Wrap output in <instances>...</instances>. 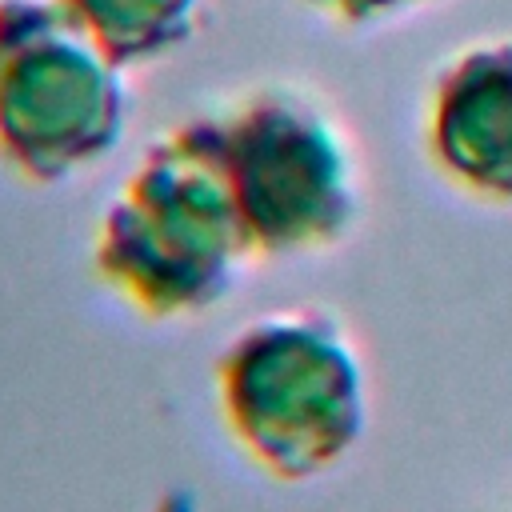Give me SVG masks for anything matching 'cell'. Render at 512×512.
<instances>
[{"instance_id": "6da1fadb", "label": "cell", "mask_w": 512, "mask_h": 512, "mask_svg": "<svg viewBox=\"0 0 512 512\" xmlns=\"http://www.w3.org/2000/svg\"><path fill=\"white\" fill-rule=\"evenodd\" d=\"M100 280L148 320L220 304L252 260L224 168L220 116L168 128L104 208L92 248Z\"/></svg>"}, {"instance_id": "7a4b0ae2", "label": "cell", "mask_w": 512, "mask_h": 512, "mask_svg": "<svg viewBox=\"0 0 512 512\" xmlns=\"http://www.w3.org/2000/svg\"><path fill=\"white\" fill-rule=\"evenodd\" d=\"M216 396L236 444L280 480H308L360 440L368 392L356 344L324 308L264 312L216 360Z\"/></svg>"}, {"instance_id": "3957f363", "label": "cell", "mask_w": 512, "mask_h": 512, "mask_svg": "<svg viewBox=\"0 0 512 512\" xmlns=\"http://www.w3.org/2000/svg\"><path fill=\"white\" fill-rule=\"evenodd\" d=\"M124 68L60 0H0V160L36 184L100 164L124 136Z\"/></svg>"}, {"instance_id": "277c9868", "label": "cell", "mask_w": 512, "mask_h": 512, "mask_svg": "<svg viewBox=\"0 0 512 512\" xmlns=\"http://www.w3.org/2000/svg\"><path fill=\"white\" fill-rule=\"evenodd\" d=\"M216 116L252 260L304 256L348 236L360 208L356 152L320 100L268 84Z\"/></svg>"}, {"instance_id": "5b68a950", "label": "cell", "mask_w": 512, "mask_h": 512, "mask_svg": "<svg viewBox=\"0 0 512 512\" xmlns=\"http://www.w3.org/2000/svg\"><path fill=\"white\" fill-rule=\"evenodd\" d=\"M424 144L468 196L512 204V36L460 48L432 80Z\"/></svg>"}, {"instance_id": "8992f818", "label": "cell", "mask_w": 512, "mask_h": 512, "mask_svg": "<svg viewBox=\"0 0 512 512\" xmlns=\"http://www.w3.org/2000/svg\"><path fill=\"white\" fill-rule=\"evenodd\" d=\"M120 64L156 60L196 32L200 0H60Z\"/></svg>"}, {"instance_id": "52a82bcc", "label": "cell", "mask_w": 512, "mask_h": 512, "mask_svg": "<svg viewBox=\"0 0 512 512\" xmlns=\"http://www.w3.org/2000/svg\"><path fill=\"white\" fill-rule=\"evenodd\" d=\"M308 8L340 20V24H372V20H384V16H396L404 8H416L424 0H304Z\"/></svg>"}]
</instances>
